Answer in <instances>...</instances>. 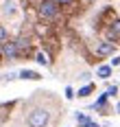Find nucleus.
Here are the masks:
<instances>
[{
	"mask_svg": "<svg viewBox=\"0 0 120 127\" xmlns=\"http://www.w3.org/2000/svg\"><path fill=\"white\" fill-rule=\"evenodd\" d=\"M50 110L44 107V105H37V107H31L26 114V125L28 127H48L50 125Z\"/></svg>",
	"mask_w": 120,
	"mask_h": 127,
	"instance_id": "obj_1",
	"label": "nucleus"
},
{
	"mask_svg": "<svg viewBox=\"0 0 120 127\" xmlns=\"http://www.w3.org/2000/svg\"><path fill=\"white\" fill-rule=\"evenodd\" d=\"M116 112H118V114H120V103H116Z\"/></svg>",
	"mask_w": 120,
	"mask_h": 127,
	"instance_id": "obj_18",
	"label": "nucleus"
},
{
	"mask_svg": "<svg viewBox=\"0 0 120 127\" xmlns=\"http://www.w3.org/2000/svg\"><path fill=\"white\" fill-rule=\"evenodd\" d=\"M111 70H114V68H111L109 64H100V66L96 68V77H98V79H109V77H111Z\"/></svg>",
	"mask_w": 120,
	"mask_h": 127,
	"instance_id": "obj_10",
	"label": "nucleus"
},
{
	"mask_svg": "<svg viewBox=\"0 0 120 127\" xmlns=\"http://www.w3.org/2000/svg\"><path fill=\"white\" fill-rule=\"evenodd\" d=\"M74 118H77V123H79V127H100L96 121H92L90 116H85V114H81V112H77L74 114Z\"/></svg>",
	"mask_w": 120,
	"mask_h": 127,
	"instance_id": "obj_7",
	"label": "nucleus"
},
{
	"mask_svg": "<svg viewBox=\"0 0 120 127\" xmlns=\"http://www.w3.org/2000/svg\"><path fill=\"white\" fill-rule=\"evenodd\" d=\"M0 53H2V59H9V62H13L20 57V53H18V46H15L13 39H7V42H2L0 44Z\"/></svg>",
	"mask_w": 120,
	"mask_h": 127,
	"instance_id": "obj_5",
	"label": "nucleus"
},
{
	"mask_svg": "<svg viewBox=\"0 0 120 127\" xmlns=\"http://www.w3.org/2000/svg\"><path fill=\"white\" fill-rule=\"evenodd\" d=\"M0 62H2V53H0Z\"/></svg>",
	"mask_w": 120,
	"mask_h": 127,
	"instance_id": "obj_19",
	"label": "nucleus"
},
{
	"mask_svg": "<svg viewBox=\"0 0 120 127\" xmlns=\"http://www.w3.org/2000/svg\"><path fill=\"white\" fill-rule=\"evenodd\" d=\"M74 96H77V92H74V90H72L70 86H68V88H66V99H68V101H72Z\"/></svg>",
	"mask_w": 120,
	"mask_h": 127,
	"instance_id": "obj_16",
	"label": "nucleus"
},
{
	"mask_svg": "<svg viewBox=\"0 0 120 127\" xmlns=\"http://www.w3.org/2000/svg\"><path fill=\"white\" fill-rule=\"evenodd\" d=\"M35 62L40 64V66H50V59H48V55L44 51H37L35 53Z\"/></svg>",
	"mask_w": 120,
	"mask_h": 127,
	"instance_id": "obj_11",
	"label": "nucleus"
},
{
	"mask_svg": "<svg viewBox=\"0 0 120 127\" xmlns=\"http://www.w3.org/2000/svg\"><path fill=\"white\" fill-rule=\"evenodd\" d=\"M105 94H107V96H116V94H118V86H107Z\"/></svg>",
	"mask_w": 120,
	"mask_h": 127,
	"instance_id": "obj_15",
	"label": "nucleus"
},
{
	"mask_svg": "<svg viewBox=\"0 0 120 127\" xmlns=\"http://www.w3.org/2000/svg\"><path fill=\"white\" fill-rule=\"evenodd\" d=\"M111 68H116V66H120V57L118 55H114V59H111V64H109Z\"/></svg>",
	"mask_w": 120,
	"mask_h": 127,
	"instance_id": "obj_17",
	"label": "nucleus"
},
{
	"mask_svg": "<svg viewBox=\"0 0 120 127\" xmlns=\"http://www.w3.org/2000/svg\"><path fill=\"white\" fill-rule=\"evenodd\" d=\"M0 13L4 18H15L20 13V4L18 0H0Z\"/></svg>",
	"mask_w": 120,
	"mask_h": 127,
	"instance_id": "obj_6",
	"label": "nucleus"
},
{
	"mask_svg": "<svg viewBox=\"0 0 120 127\" xmlns=\"http://www.w3.org/2000/svg\"><path fill=\"white\" fill-rule=\"evenodd\" d=\"M55 2H57L61 9H68V7H74V4H77V0H55Z\"/></svg>",
	"mask_w": 120,
	"mask_h": 127,
	"instance_id": "obj_13",
	"label": "nucleus"
},
{
	"mask_svg": "<svg viewBox=\"0 0 120 127\" xmlns=\"http://www.w3.org/2000/svg\"><path fill=\"white\" fill-rule=\"evenodd\" d=\"M105 39H109V42H118L120 39V18H114L111 22H107V26H105Z\"/></svg>",
	"mask_w": 120,
	"mask_h": 127,
	"instance_id": "obj_4",
	"label": "nucleus"
},
{
	"mask_svg": "<svg viewBox=\"0 0 120 127\" xmlns=\"http://www.w3.org/2000/svg\"><path fill=\"white\" fill-rule=\"evenodd\" d=\"M13 42H15V46H18V53H20V57L28 53V48H31V42H28L26 37H18V39H13Z\"/></svg>",
	"mask_w": 120,
	"mask_h": 127,
	"instance_id": "obj_9",
	"label": "nucleus"
},
{
	"mask_svg": "<svg viewBox=\"0 0 120 127\" xmlns=\"http://www.w3.org/2000/svg\"><path fill=\"white\" fill-rule=\"evenodd\" d=\"M18 79H24V81H40L41 75H40V72H35V70H26V68H24V70L18 72Z\"/></svg>",
	"mask_w": 120,
	"mask_h": 127,
	"instance_id": "obj_8",
	"label": "nucleus"
},
{
	"mask_svg": "<svg viewBox=\"0 0 120 127\" xmlns=\"http://www.w3.org/2000/svg\"><path fill=\"white\" fill-rule=\"evenodd\" d=\"M92 92H94V83H87V86H83V88L77 92V96H79V99H85V96H90Z\"/></svg>",
	"mask_w": 120,
	"mask_h": 127,
	"instance_id": "obj_12",
	"label": "nucleus"
},
{
	"mask_svg": "<svg viewBox=\"0 0 120 127\" xmlns=\"http://www.w3.org/2000/svg\"><path fill=\"white\" fill-rule=\"evenodd\" d=\"M94 53H96V57H111L116 53V44L109 39H98L94 46Z\"/></svg>",
	"mask_w": 120,
	"mask_h": 127,
	"instance_id": "obj_3",
	"label": "nucleus"
},
{
	"mask_svg": "<svg viewBox=\"0 0 120 127\" xmlns=\"http://www.w3.org/2000/svg\"><path fill=\"white\" fill-rule=\"evenodd\" d=\"M7 39H9V31L0 24V44H2V42H7Z\"/></svg>",
	"mask_w": 120,
	"mask_h": 127,
	"instance_id": "obj_14",
	"label": "nucleus"
},
{
	"mask_svg": "<svg viewBox=\"0 0 120 127\" xmlns=\"http://www.w3.org/2000/svg\"><path fill=\"white\" fill-rule=\"evenodd\" d=\"M59 13H61V7L55 0H41L37 4V15L41 20H46V22H55L59 18Z\"/></svg>",
	"mask_w": 120,
	"mask_h": 127,
	"instance_id": "obj_2",
	"label": "nucleus"
}]
</instances>
